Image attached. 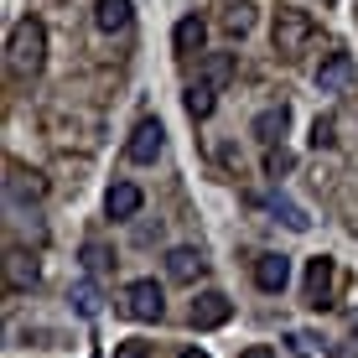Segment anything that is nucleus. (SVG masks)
Instances as JSON below:
<instances>
[{
  "label": "nucleus",
  "mask_w": 358,
  "mask_h": 358,
  "mask_svg": "<svg viewBox=\"0 0 358 358\" xmlns=\"http://www.w3.org/2000/svg\"><path fill=\"white\" fill-rule=\"evenodd\" d=\"M275 213L286 218L291 229H306V224H312V218H306V213H301V208H296V203H275Z\"/></svg>",
  "instance_id": "22"
},
{
  "label": "nucleus",
  "mask_w": 358,
  "mask_h": 358,
  "mask_svg": "<svg viewBox=\"0 0 358 358\" xmlns=\"http://www.w3.org/2000/svg\"><path fill=\"white\" fill-rule=\"evenodd\" d=\"M115 358H151V343H141V338H130V343H120Z\"/></svg>",
  "instance_id": "23"
},
{
  "label": "nucleus",
  "mask_w": 358,
  "mask_h": 358,
  "mask_svg": "<svg viewBox=\"0 0 358 358\" xmlns=\"http://www.w3.org/2000/svg\"><path fill=\"white\" fill-rule=\"evenodd\" d=\"M6 63L16 78H36L47 63V27L36 16H21L16 27H10V42H6Z\"/></svg>",
  "instance_id": "1"
},
{
  "label": "nucleus",
  "mask_w": 358,
  "mask_h": 358,
  "mask_svg": "<svg viewBox=\"0 0 358 358\" xmlns=\"http://www.w3.org/2000/svg\"><path fill=\"white\" fill-rule=\"evenodd\" d=\"M120 312L135 317V322H162L166 317V296L156 280H130L125 296H120Z\"/></svg>",
  "instance_id": "3"
},
{
  "label": "nucleus",
  "mask_w": 358,
  "mask_h": 358,
  "mask_svg": "<svg viewBox=\"0 0 358 358\" xmlns=\"http://www.w3.org/2000/svg\"><path fill=\"white\" fill-rule=\"evenodd\" d=\"M203 250L197 244H177V250H166V280H177V286H192V280H203Z\"/></svg>",
  "instance_id": "6"
},
{
  "label": "nucleus",
  "mask_w": 358,
  "mask_h": 358,
  "mask_svg": "<svg viewBox=\"0 0 358 358\" xmlns=\"http://www.w3.org/2000/svg\"><path fill=\"white\" fill-rule=\"evenodd\" d=\"M130 21H135L130 0H99V6H94V27L104 31V36H120V31H130Z\"/></svg>",
  "instance_id": "11"
},
{
  "label": "nucleus",
  "mask_w": 358,
  "mask_h": 358,
  "mask_svg": "<svg viewBox=\"0 0 358 358\" xmlns=\"http://www.w3.org/2000/svg\"><path fill=\"white\" fill-rule=\"evenodd\" d=\"M312 42H317V21L306 16V10H296V6H280L275 10V52L280 57H301Z\"/></svg>",
  "instance_id": "2"
},
{
  "label": "nucleus",
  "mask_w": 358,
  "mask_h": 358,
  "mask_svg": "<svg viewBox=\"0 0 358 358\" xmlns=\"http://www.w3.org/2000/svg\"><path fill=\"white\" fill-rule=\"evenodd\" d=\"M6 280H10V291H31L36 286V260L27 250H6Z\"/></svg>",
  "instance_id": "13"
},
{
  "label": "nucleus",
  "mask_w": 358,
  "mask_h": 358,
  "mask_svg": "<svg viewBox=\"0 0 358 358\" xmlns=\"http://www.w3.org/2000/svg\"><path fill=\"white\" fill-rule=\"evenodd\" d=\"M203 42H208V27L197 16H182L177 31H171V47H177L182 57H192V52H203Z\"/></svg>",
  "instance_id": "14"
},
{
  "label": "nucleus",
  "mask_w": 358,
  "mask_h": 358,
  "mask_svg": "<svg viewBox=\"0 0 358 358\" xmlns=\"http://www.w3.org/2000/svg\"><path fill=\"white\" fill-rule=\"evenodd\" d=\"M73 301H78V312H83V317H94V312H99V291H94V280H78V286H73Z\"/></svg>",
  "instance_id": "20"
},
{
  "label": "nucleus",
  "mask_w": 358,
  "mask_h": 358,
  "mask_svg": "<svg viewBox=\"0 0 358 358\" xmlns=\"http://www.w3.org/2000/svg\"><path fill=\"white\" fill-rule=\"evenodd\" d=\"M286 125H291V109H286V104H275V109H265V115L255 120V135H260L265 145H275L280 135H286Z\"/></svg>",
  "instance_id": "17"
},
{
  "label": "nucleus",
  "mask_w": 358,
  "mask_h": 358,
  "mask_svg": "<svg viewBox=\"0 0 358 358\" xmlns=\"http://www.w3.org/2000/svg\"><path fill=\"white\" fill-rule=\"evenodd\" d=\"M177 358H208V353L203 348H187V353H177Z\"/></svg>",
  "instance_id": "26"
},
{
  "label": "nucleus",
  "mask_w": 358,
  "mask_h": 358,
  "mask_svg": "<svg viewBox=\"0 0 358 358\" xmlns=\"http://www.w3.org/2000/svg\"><path fill=\"white\" fill-rule=\"evenodd\" d=\"M255 286L270 291V296H280L291 286V260H286V255H260V260H255Z\"/></svg>",
  "instance_id": "8"
},
{
  "label": "nucleus",
  "mask_w": 358,
  "mask_h": 358,
  "mask_svg": "<svg viewBox=\"0 0 358 358\" xmlns=\"http://www.w3.org/2000/svg\"><path fill=\"white\" fill-rule=\"evenodd\" d=\"M213 104H218V89L197 78L192 89H187V115H192V120H208V115H213Z\"/></svg>",
  "instance_id": "18"
},
{
  "label": "nucleus",
  "mask_w": 358,
  "mask_h": 358,
  "mask_svg": "<svg viewBox=\"0 0 358 358\" xmlns=\"http://www.w3.org/2000/svg\"><path fill=\"white\" fill-rule=\"evenodd\" d=\"M229 312H234V301H229V296L224 291H203V296H197V301H192V327L197 332H213V327H224L229 322Z\"/></svg>",
  "instance_id": "7"
},
{
  "label": "nucleus",
  "mask_w": 358,
  "mask_h": 358,
  "mask_svg": "<svg viewBox=\"0 0 358 358\" xmlns=\"http://www.w3.org/2000/svg\"><path fill=\"white\" fill-rule=\"evenodd\" d=\"M141 187H135V182H115V187H109V197H104V213L115 218V224H130L135 213H141Z\"/></svg>",
  "instance_id": "9"
},
{
  "label": "nucleus",
  "mask_w": 358,
  "mask_h": 358,
  "mask_svg": "<svg viewBox=\"0 0 358 358\" xmlns=\"http://www.w3.org/2000/svg\"><path fill=\"white\" fill-rule=\"evenodd\" d=\"M42 192H47V182L36 177V171L16 166V162L6 166V197H10V208H36V203H42Z\"/></svg>",
  "instance_id": "5"
},
{
  "label": "nucleus",
  "mask_w": 358,
  "mask_h": 358,
  "mask_svg": "<svg viewBox=\"0 0 358 358\" xmlns=\"http://www.w3.org/2000/svg\"><path fill=\"white\" fill-rule=\"evenodd\" d=\"M348 78H353V57L343 52V47H332V52L322 57V68H317V89H322V94H338Z\"/></svg>",
  "instance_id": "10"
},
{
  "label": "nucleus",
  "mask_w": 358,
  "mask_h": 358,
  "mask_svg": "<svg viewBox=\"0 0 358 358\" xmlns=\"http://www.w3.org/2000/svg\"><path fill=\"white\" fill-rule=\"evenodd\" d=\"M286 171H291V151L286 145H270L265 151V177H286Z\"/></svg>",
  "instance_id": "19"
},
{
  "label": "nucleus",
  "mask_w": 358,
  "mask_h": 358,
  "mask_svg": "<svg viewBox=\"0 0 358 358\" xmlns=\"http://www.w3.org/2000/svg\"><path fill=\"white\" fill-rule=\"evenodd\" d=\"M322 6H327V0H322Z\"/></svg>",
  "instance_id": "27"
},
{
  "label": "nucleus",
  "mask_w": 358,
  "mask_h": 358,
  "mask_svg": "<svg viewBox=\"0 0 358 358\" xmlns=\"http://www.w3.org/2000/svg\"><path fill=\"white\" fill-rule=\"evenodd\" d=\"M83 265H89V275H104L109 270V250L104 244H83Z\"/></svg>",
  "instance_id": "21"
},
{
  "label": "nucleus",
  "mask_w": 358,
  "mask_h": 358,
  "mask_svg": "<svg viewBox=\"0 0 358 358\" xmlns=\"http://www.w3.org/2000/svg\"><path fill=\"white\" fill-rule=\"evenodd\" d=\"M312 145H332V120H327V115L312 125Z\"/></svg>",
  "instance_id": "24"
},
{
  "label": "nucleus",
  "mask_w": 358,
  "mask_h": 358,
  "mask_svg": "<svg viewBox=\"0 0 358 358\" xmlns=\"http://www.w3.org/2000/svg\"><path fill=\"white\" fill-rule=\"evenodd\" d=\"M234 73H239V57H234V52H208L203 57V83H213V89L234 83Z\"/></svg>",
  "instance_id": "15"
},
{
  "label": "nucleus",
  "mask_w": 358,
  "mask_h": 358,
  "mask_svg": "<svg viewBox=\"0 0 358 358\" xmlns=\"http://www.w3.org/2000/svg\"><path fill=\"white\" fill-rule=\"evenodd\" d=\"M327 296H332V260H327V255H317V260L306 265V306L322 312Z\"/></svg>",
  "instance_id": "12"
},
{
  "label": "nucleus",
  "mask_w": 358,
  "mask_h": 358,
  "mask_svg": "<svg viewBox=\"0 0 358 358\" xmlns=\"http://www.w3.org/2000/svg\"><path fill=\"white\" fill-rule=\"evenodd\" d=\"M162 145H166V130H162V120H141V125L130 130V145H125V156L135 166H151L156 156H162Z\"/></svg>",
  "instance_id": "4"
},
{
  "label": "nucleus",
  "mask_w": 358,
  "mask_h": 358,
  "mask_svg": "<svg viewBox=\"0 0 358 358\" xmlns=\"http://www.w3.org/2000/svg\"><path fill=\"white\" fill-rule=\"evenodd\" d=\"M239 358H275V348H265V343H255V348H244Z\"/></svg>",
  "instance_id": "25"
},
{
  "label": "nucleus",
  "mask_w": 358,
  "mask_h": 358,
  "mask_svg": "<svg viewBox=\"0 0 358 358\" xmlns=\"http://www.w3.org/2000/svg\"><path fill=\"white\" fill-rule=\"evenodd\" d=\"M218 27H224L229 36H250V31H255V6H250V0H234V6H224Z\"/></svg>",
  "instance_id": "16"
}]
</instances>
